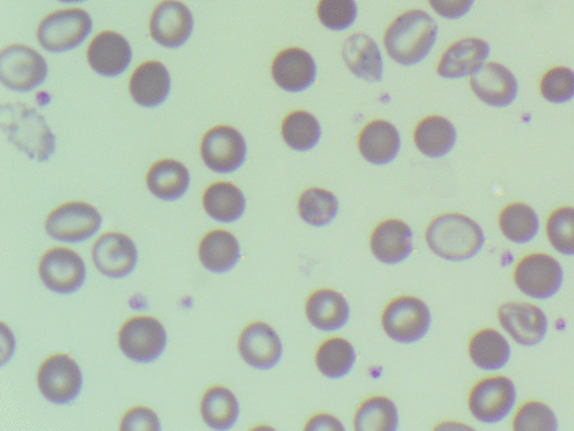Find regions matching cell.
<instances>
[{
  "label": "cell",
  "mask_w": 574,
  "mask_h": 431,
  "mask_svg": "<svg viewBox=\"0 0 574 431\" xmlns=\"http://www.w3.org/2000/svg\"><path fill=\"white\" fill-rule=\"evenodd\" d=\"M59 2H62V3H80V2H84V0H59Z\"/></svg>",
  "instance_id": "45"
},
{
  "label": "cell",
  "mask_w": 574,
  "mask_h": 431,
  "mask_svg": "<svg viewBox=\"0 0 574 431\" xmlns=\"http://www.w3.org/2000/svg\"><path fill=\"white\" fill-rule=\"evenodd\" d=\"M431 250L447 261L469 260L482 250L486 237L483 228L461 214H445L435 218L427 229Z\"/></svg>",
  "instance_id": "1"
},
{
  "label": "cell",
  "mask_w": 574,
  "mask_h": 431,
  "mask_svg": "<svg viewBox=\"0 0 574 431\" xmlns=\"http://www.w3.org/2000/svg\"><path fill=\"white\" fill-rule=\"evenodd\" d=\"M431 320L426 302L414 297H401L386 308L381 325L393 340L411 343L427 335Z\"/></svg>",
  "instance_id": "8"
},
{
  "label": "cell",
  "mask_w": 574,
  "mask_h": 431,
  "mask_svg": "<svg viewBox=\"0 0 574 431\" xmlns=\"http://www.w3.org/2000/svg\"><path fill=\"white\" fill-rule=\"evenodd\" d=\"M243 360L258 370H269L278 365L283 347L276 331L265 322L247 326L239 338Z\"/></svg>",
  "instance_id": "19"
},
{
  "label": "cell",
  "mask_w": 574,
  "mask_h": 431,
  "mask_svg": "<svg viewBox=\"0 0 574 431\" xmlns=\"http://www.w3.org/2000/svg\"><path fill=\"white\" fill-rule=\"evenodd\" d=\"M398 425V408L386 397L366 400L355 417V429L358 431H396Z\"/></svg>",
  "instance_id": "34"
},
{
  "label": "cell",
  "mask_w": 574,
  "mask_h": 431,
  "mask_svg": "<svg viewBox=\"0 0 574 431\" xmlns=\"http://www.w3.org/2000/svg\"><path fill=\"white\" fill-rule=\"evenodd\" d=\"M271 75L279 89L287 93H301L311 88L317 79V64L307 51L286 49L277 54L271 64Z\"/></svg>",
  "instance_id": "17"
},
{
  "label": "cell",
  "mask_w": 574,
  "mask_h": 431,
  "mask_svg": "<svg viewBox=\"0 0 574 431\" xmlns=\"http://www.w3.org/2000/svg\"><path fill=\"white\" fill-rule=\"evenodd\" d=\"M470 88L478 100L493 109H506L515 103L520 84L515 74L499 62L486 63L470 78Z\"/></svg>",
  "instance_id": "13"
},
{
  "label": "cell",
  "mask_w": 574,
  "mask_h": 431,
  "mask_svg": "<svg viewBox=\"0 0 574 431\" xmlns=\"http://www.w3.org/2000/svg\"><path fill=\"white\" fill-rule=\"evenodd\" d=\"M284 142L299 152H307L317 146L321 137V126L310 113L298 111L287 116L281 124Z\"/></svg>",
  "instance_id": "36"
},
{
  "label": "cell",
  "mask_w": 574,
  "mask_h": 431,
  "mask_svg": "<svg viewBox=\"0 0 574 431\" xmlns=\"http://www.w3.org/2000/svg\"><path fill=\"white\" fill-rule=\"evenodd\" d=\"M339 203L337 197L320 188H311L301 195L299 213L309 225L322 227L330 224L337 216Z\"/></svg>",
  "instance_id": "37"
},
{
  "label": "cell",
  "mask_w": 574,
  "mask_h": 431,
  "mask_svg": "<svg viewBox=\"0 0 574 431\" xmlns=\"http://www.w3.org/2000/svg\"><path fill=\"white\" fill-rule=\"evenodd\" d=\"M516 403V388L506 377H491L478 382L469 396L472 415L483 423L493 424L506 419Z\"/></svg>",
  "instance_id": "7"
},
{
  "label": "cell",
  "mask_w": 574,
  "mask_h": 431,
  "mask_svg": "<svg viewBox=\"0 0 574 431\" xmlns=\"http://www.w3.org/2000/svg\"><path fill=\"white\" fill-rule=\"evenodd\" d=\"M342 58L357 78L368 82L382 79L385 64L377 43L370 37L362 33L349 37L342 48Z\"/></svg>",
  "instance_id": "25"
},
{
  "label": "cell",
  "mask_w": 574,
  "mask_h": 431,
  "mask_svg": "<svg viewBox=\"0 0 574 431\" xmlns=\"http://www.w3.org/2000/svg\"><path fill=\"white\" fill-rule=\"evenodd\" d=\"M202 155L206 165L217 174H233L246 160L245 138L230 126L215 127L203 140Z\"/></svg>",
  "instance_id": "14"
},
{
  "label": "cell",
  "mask_w": 574,
  "mask_h": 431,
  "mask_svg": "<svg viewBox=\"0 0 574 431\" xmlns=\"http://www.w3.org/2000/svg\"><path fill=\"white\" fill-rule=\"evenodd\" d=\"M319 371L330 379L346 377L355 366L356 352L344 338H331L321 343L316 357Z\"/></svg>",
  "instance_id": "35"
},
{
  "label": "cell",
  "mask_w": 574,
  "mask_h": 431,
  "mask_svg": "<svg viewBox=\"0 0 574 431\" xmlns=\"http://www.w3.org/2000/svg\"><path fill=\"white\" fill-rule=\"evenodd\" d=\"M120 347L132 361L151 363L165 350L167 336L163 325L152 317H134L120 330Z\"/></svg>",
  "instance_id": "9"
},
{
  "label": "cell",
  "mask_w": 574,
  "mask_h": 431,
  "mask_svg": "<svg viewBox=\"0 0 574 431\" xmlns=\"http://www.w3.org/2000/svg\"><path fill=\"white\" fill-rule=\"evenodd\" d=\"M42 394L54 404H68L80 393L82 373L79 366L65 355L49 358L38 373Z\"/></svg>",
  "instance_id": "12"
},
{
  "label": "cell",
  "mask_w": 574,
  "mask_h": 431,
  "mask_svg": "<svg viewBox=\"0 0 574 431\" xmlns=\"http://www.w3.org/2000/svg\"><path fill=\"white\" fill-rule=\"evenodd\" d=\"M438 24L423 11H411L399 17L388 29L385 44L389 55L399 64L416 65L433 49Z\"/></svg>",
  "instance_id": "2"
},
{
  "label": "cell",
  "mask_w": 574,
  "mask_h": 431,
  "mask_svg": "<svg viewBox=\"0 0 574 431\" xmlns=\"http://www.w3.org/2000/svg\"><path fill=\"white\" fill-rule=\"evenodd\" d=\"M0 75L10 91L29 93L45 81L48 64L35 50L24 45H11L0 54Z\"/></svg>",
  "instance_id": "5"
},
{
  "label": "cell",
  "mask_w": 574,
  "mask_h": 431,
  "mask_svg": "<svg viewBox=\"0 0 574 431\" xmlns=\"http://www.w3.org/2000/svg\"><path fill=\"white\" fill-rule=\"evenodd\" d=\"M362 157L376 165L393 162L401 150V136L398 129L387 121H373L367 124L358 138Z\"/></svg>",
  "instance_id": "24"
},
{
  "label": "cell",
  "mask_w": 574,
  "mask_h": 431,
  "mask_svg": "<svg viewBox=\"0 0 574 431\" xmlns=\"http://www.w3.org/2000/svg\"><path fill=\"white\" fill-rule=\"evenodd\" d=\"M540 93L547 103L563 105L574 100V70L554 66L547 70L540 82Z\"/></svg>",
  "instance_id": "38"
},
{
  "label": "cell",
  "mask_w": 574,
  "mask_h": 431,
  "mask_svg": "<svg viewBox=\"0 0 574 431\" xmlns=\"http://www.w3.org/2000/svg\"><path fill=\"white\" fill-rule=\"evenodd\" d=\"M137 248L126 235L107 233L92 247L94 266L106 277L120 279L129 276L137 264Z\"/></svg>",
  "instance_id": "16"
},
{
  "label": "cell",
  "mask_w": 574,
  "mask_h": 431,
  "mask_svg": "<svg viewBox=\"0 0 574 431\" xmlns=\"http://www.w3.org/2000/svg\"><path fill=\"white\" fill-rule=\"evenodd\" d=\"M318 17L327 29L345 31L357 19V6L355 0H320Z\"/></svg>",
  "instance_id": "41"
},
{
  "label": "cell",
  "mask_w": 574,
  "mask_h": 431,
  "mask_svg": "<svg viewBox=\"0 0 574 431\" xmlns=\"http://www.w3.org/2000/svg\"><path fill=\"white\" fill-rule=\"evenodd\" d=\"M310 324L322 331L341 329L349 319V306L337 291L322 289L312 294L306 306Z\"/></svg>",
  "instance_id": "27"
},
{
  "label": "cell",
  "mask_w": 574,
  "mask_h": 431,
  "mask_svg": "<svg viewBox=\"0 0 574 431\" xmlns=\"http://www.w3.org/2000/svg\"><path fill=\"white\" fill-rule=\"evenodd\" d=\"M499 223L503 235L515 244L532 242L540 230L539 215L523 203L506 206L500 215Z\"/></svg>",
  "instance_id": "32"
},
{
  "label": "cell",
  "mask_w": 574,
  "mask_h": 431,
  "mask_svg": "<svg viewBox=\"0 0 574 431\" xmlns=\"http://www.w3.org/2000/svg\"><path fill=\"white\" fill-rule=\"evenodd\" d=\"M102 215L89 204L74 202L60 206L48 217V234L60 242L81 243L98 234Z\"/></svg>",
  "instance_id": "10"
},
{
  "label": "cell",
  "mask_w": 574,
  "mask_h": 431,
  "mask_svg": "<svg viewBox=\"0 0 574 431\" xmlns=\"http://www.w3.org/2000/svg\"><path fill=\"white\" fill-rule=\"evenodd\" d=\"M171 91V78L167 69L157 61L140 65L132 75L130 92L140 106L155 109L162 105Z\"/></svg>",
  "instance_id": "23"
},
{
  "label": "cell",
  "mask_w": 574,
  "mask_h": 431,
  "mask_svg": "<svg viewBox=\"0 0 574 431\" xmlns=\"http://www.w3.org/2000/svg\"><path fill=\"white\" fill-rule=\"evenodd\" d=\"M564 274L554 257L535 253L525 256L514 271L516 287L532 299L553 298L562 288Z\"/></svg>",
  "instance_id": "6"
},
{
  "label": "cell",
  "mask_w": 574,
  "mask_h": 431,
  "mask_svg": "<svg viewBox=\"0 0 574 431\" xmlns=\"http://www.w3.org/2000/svg\"><path fill=\"white\" fill-rule=\"evenodd\" d=\"M88 62L98 73L114 78L124 73L132 62V48L119 33L103 32L88 48Z\"/></svg>",
  "instance_id": "21"
},
{
  "label": "cell",
  "mask_w": 574,
  "mask_h": 431,
  "mask_svg": "<svg viewBox=\"0 0 574 431\" xmlns=\"http://www.w3.org/2000/svg\"><path fill=\"white\" fill-rule=\"evenodd\" d=\"M513 429L516 431L544 430L555 431L558 422L553 410L539 401L524 403L513 419Z\"/></svg>",
  "instance_id": "40"
},
{
  "label": "cell",
  "mask_w": 574,
  "mask_h": 431,
  "mask_svg": "<svg viewBox=\"0 0 574 431\" xmlns=\"http://www.w3.org/2000/svg\"><path fill=\"white\" fill-rule=\"evenodd\" d=\"M502 327L522 347H536L546 336L549 320L544 311L526 302H506L499 309Z\"/></svg>",
  "instance_id": "15"
},
{
  "label": "cell",
  "mask_w": 574,
  "mask_h": 431,
  "mask_svg": "<svg viewBox=\"0 0 574 431\" xmlns=\"http://www.w3.org/2000/svg\"><path fill=\"white\" fill-rule=\"evenodd\" d=\"M414 142L424 155L432 158L442 157L454 147L457 131L449 120L441 116H430L417 126Z\"/></svg>",
  "instance_id": "30"
},
{
  "label": "cell",
  "mask_w": 574,
  "mask_h": 431,
  "mask_svg": "<svg viewBox=\"0 0 574 431\" xmlns=\"http://www.w3.org/2000/svg\"><path fill=\"white\" fill-rule=\"evenodd\" d=\"M199 257L204 267L216 274L228 273L240 258V245L229 232L217 229L208 233L199 246Z\"/></svg>",
  "instance_id": "28"
},
{
  "label": "cell",
  "mask_w": 574,
  "mask_h": 431,
  "mask_svg": "<svg viewBox=\"0 0 574 431\" xmlns=\"http://www.w3.org/2000/svg\"><path fill=\"white\" fill-rule=\"evenodd\" d=\"M189 185L187 168L178 161L162 160L148 171L147 187L150 192L162 201H177L182 198Z\"/></svg>",
  "instance_id": "29"
},
{
  "label": "cell",
  "mask_w": 574,
  "mask_h": 431,
  "mask_svg": "<svg viewBox=\"0 0 574 431\" xmlns=\"http://www.w3.org/2000/svg\"><path fill=\"white\" fill-rule=\"evenodd\" d=\"M307 430H344L342 424L336 418L327 414L314 417L306 427Z\"/></svg>",
  "instance_id": "44"
},
{
  "label": "cell",
  "mask_w": 574,
  "mask_h": 431,
  "mask_svg": "<svg viewBox=\"0 0 574 431\" xmlns=\"http://www.w3.org/2000/svg\"><path fill=\"white\" fill-rule=\"evenodd\" d=\"M0 123L9 141L32 160L45 162L55 152V136L34 109L6 104L0 110Z\"/></svg>",
  "instance_id": "3"
},
{
  "label": "cell",
  "mask_w": 574,
  "mask_h": 431,
  "mask_svg": "<svg viewBox=\"0 0 574 431\" xmlns=\"http://www.w3.org/2000/svg\"><path fill=\"white\" fill-rule=\"evenodd\" d=\"M491 55V45L482 39L468 38L452 44L442 55L438 74L444 79H462L480 71Z\"/></svg>",
  "instance_id": "20"
},
{
  "label": "cell",
  "mask_w": 574,
  "mask_h": 431,
  "mask_svg": "<svg viewBox=\"0 0 574 431\" xmlns=\"http://www.w3.org/2000/svg\"><path fill=\"white\" fill-rule=\"evenodd\" d=\"M151 37L162 47L176 49L186 43L194 31V18L188 9L176 0H165L151 19Z\"/></svg>",
  "instance_id": "18"
},
{
  "label": "cell",
  "mask_w": 574,
  "mask_h": 431,
  "mask_svg": "<svg viewBox=\"0 0 574 431\" xmlns=\"http://www.w3.org/2000/svg\"><path fill=\"white\" fill-rule=\"evenodd\" d=\"M370 248L378 261L386 265L401 264L413 250V232L399 219L382 222L371 234Z\"/></svg>",
  "instance_id": "22"
},
{
  "label": "cell",
  "mask_w": 574,
  "mask_h": 431,
  "mask_svg": "<svg viewBox=\"0 0 574 431\" xmlns=\"http://www.w3.org/2000/svg\"><path fill=\"white\" fill-rule=\"evenodd\" d=\"M202 413L211 428L228 430L238 419L239 404L230 390L224 387H214L203 398Z\"/></svg>",
  "instance_id": "33"
},
{
  "label": "cell",
  "mask_w": 574,
  "mask_h": 431,
  "mask_svg": "<svg viewBox=\"0 0 574 431\" xmlns=\"http://www.w3.org/2000/svg\"><path fill=\"white\" fill-rule=\"evenodd\" d=\"M92 30L90 16L71 9L55 12L45 18L38 30L41 47L52 53H62L81 45Z\"/></svg>",
  "instance_id": "4"
},
{
  "label": "cell",
  "mask_w": 574,
  "mask_h": 431,
  "mask_svg": "<svg viewBox=\"0 0 574 431\" xmlns=\"http://www.w3.org/2000/svg\"><path fill=\"white\" fill-rule=\"evenodd\" d=\"M204 207L215 220L229 224L244 215L246 199L237 186L230 183H218L206 191Z\"/></svg>",
  "instance_id": "31"
},
{
  "label": "cell",
  "mask_w": 574,
  "mask_h": 431,
  "mask_svg": "<svg viewBox=\"0 0 574 431\" xmlns=\"http://www.w3.org/2000/svg\"><path fill=\"white\" fill-rule=\"evenodd\" d=\"M546 236L552 247L562 255H574V208L561 207L546 222Z\"/></svg>",
  "instance_id": "39"
},
{
  "label": "cell",
  "mask_w": 574,
  "mask_h": 431,
  "mask_svg": "<svg viewBox=\"0 0 574 431\" xmlns=\"http://www.w3.org/2000/svg\"><path fill=\"white\" fill-rule=\"evenodd\" d=\"M469 356L476 368L484 371H500L509 365L512 349L501 332L486 328L471 338Z\"/></svg>",
  "instance_id": "26"
},
{
  "label": "cell",
  "mask_w": 574,
  "mask_h": 431,
  "mask_svg": "<svg viewBox=\"0 0 574 431\" xmlns=\"http://www.w3.org/2000/svg\"><path fill=\"white\" fill-rule=\"evenodd\" d=\"M429 3L441 18L458 20L470 12L474 0H429Z\"/></svg>",
  "instance_id": "43"
},
{
  "label": "cell",
  "mask_w": 574,
  "mask_h": 431,
  "mask_svg": "<svg viewBox=\"0 0 574 431\" xmlns=\"http://www.w3.org/2000/svg\"><path fill=\"white\" fill-rule=\"evenodd\" d=\"M122 430H153L161 429L160 420L148 408L137 407L130 410L123 418Z\"/></svg>",
  "instance_id": "42"
},
{
  "label": "cell",
  "mask_w": 574,
  "mask_h": 431,
  "mask_svg": "<svg viewBox=\"0 0 574 431\" xmlns=\"http://www.w3.org/2000/svg\"><path fill=\"white\" fill-rule=\"evenodd\" d=\"M39 273L45 287L60 295L78 291L85 280L81 256L64 247L48 250L42 257Z\"/></svg>",
  "instance_id": "11"
}]
</instances>
